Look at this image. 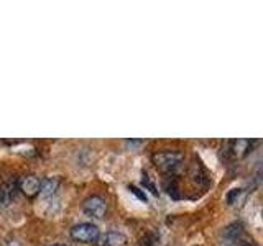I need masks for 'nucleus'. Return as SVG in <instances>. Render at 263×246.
Listing matches in <instances>:
<instances>
[{"label":"nucleus","mask_w":263,"mask_h":246,"mask_svg":"<svg viewBox=\"0 0 263 246\" xmlns=\"http://www.w3.org/2000/svg\"><path fill=\"white\" fill-rule=\"evenodd\" d=\"M153 164L156 166V169L161 171L163 174H173L181 164L184 161V154L181 151H175V150H164V151H158L152 156Z\"/></svg>","instance_id":"obj_1"},{"label":"nucleus","mask_w":263,"mask_h":246,"mask_svg":"<svg viewBox=\"0 0 263 246\" xmlns=\"http://www.w3.org/2000/svg\"><path fill=\"white\" fill-rule=\"evenodd\" d=\"M99 228L92 223H78L71 228V238L81 243H94L99 240Z\"/></svg>","instance_id":"obj_2"},{"label":"nucleus","mask_w":263,"mask_h":246,"mask_svg":"<svg viewBox=\"0 0 263 246\" xmlns=\"http://www.w3.org/2000/svg\"><path fill=\"white\" fill-rule=\"evenodd\" d=\"M82 210L92 218H104L107 213V200L101 195H90L82 202Z\"/></svg>","instance_id":"obj_3"},{"label":"nucleus","mask_w":263,"mask_h":246,"mask_svg":"<svg viewBox=\"0 0 263 246\" xmlns=\"http://www.w3.org/2000/svg\"><path fill=\"white\" fill-rule=\"evenodd\" d=\"M40 177L36 176H23L20 179H16V184H18V191L25 194L27 197H36L40 192Z\"/></svg>","instance_id":"obj_4"},{"label":"nucleus","mask_w":263,"mask_h":246,"mask_svg":"<svg viewBox=\"0 0 263 246\" xmlns=\"http://www.w3.org/2000/svg\"><path fill=\"white\" fill-rule=\"evenodd\" d=\"M16 192H18L16 179H10L7 182L0 184V207H8L15 200Z\"/></svg>","instance_id":"obj_5"},{"label":"nucleus","mask_w":263,"mask_h":246,"mask_svg":"<svg viewBox=\"0 0 263 246\" xmlns=\"http://www.w3.org/2000/svg\"><path fill=\"white\" fill-rule=\"evenodd\" d=\"M61 180L58 177H46L40 182V197H53L56 194V191L60 189Z\"/></svg>","instance_id":"obj_6"},{"label":"nucleus","mask_w":263,"mask_h":246,"mask_svg":"<svg viewBox=\"0 0 263 246\" xmlns=\"http://www.w3.org/2000/svg\"><path fill=\"white\" fill-rule=\"evenodd\" d=\"M229 151H232L234 156H245L250 151V141L249 139H237V141H230Z\"/></svg>","instance_id":"obj_7"},{"label":"nucleus","mask_w":263,"mask_h":246,"mask_svg":"<svg viewBox=\"0 0 263 246\" xmlns=\"http://www.w3.org/2000/svg\"><path fill=\"white\" fill-rule=\"evenodd\" d=\"M242 235H243V227L240 223H232L224 230V238L227 241H232V243H238Z\"/></svg>","instance_id":"obj_8"},{"label":"nucleus","mask_w":263,"mask_h":246,"mask_svg":"<svg viewBox=\"0 0 263 246\" xmlns=\"http://www.w3.org/2000/svg\"><path fill=\"white\" fill-rule=\"evenodd\" d=\"M104 246H127V238L119 232H109L104 236Z\"/></svg>","instance_id":"obj_9"},{"label":"nucleus","mask_w":263,"mask_h":246,"mask_svg":"<svg viewBox=\"0 0 263 246\" xmlns=\"http://www.w3.org/2000/svg\"><path fill=\"white\" fill-rule=\"evenodd\" d=\"M240 194H242V189H232V191L227 194V203L229 205H234Z\"/></svg>","instance_id":"obj_10"},{"label":"nucleus","mask_w":263,"mask_h":246,"mask_svg":"<svg viewBox=\"0 0 263 246\" xmlns=\"http://www.w3.org/2000/svg\"><path fill=\"white\" fill-rule=\"evenodd\" d=\"M128 189H130V192H132V194H135V195L138 197V199H140V200H143V202H146V195H145L143 192H140V189H138V187H135V186H130Z\"/></svg>","instance_id":"obj_11"},{"label":"nucleus","mask_w":263,"mask_h":246,"mask_svg":"<svg viewBox=\"0 0 263 246\" xmlns=\"http://www.w3.org/2000/svg\"><path fill=\"white\" fill-rule=\"evenodd\" d=\"M54 246H66V244H54Z\"/></svg>","instance_id":"obj_12"}]
</instances>
